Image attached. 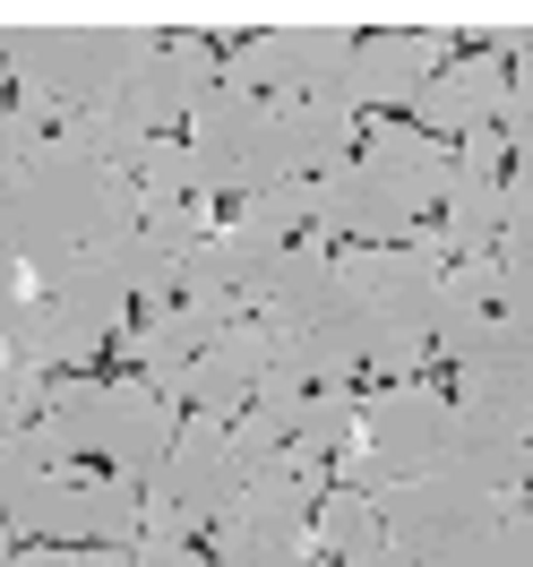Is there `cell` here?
I'll use <instances>...</instances> for the list:
<instances>
[{
    "instance_id": "cb8c5ba5",
    "label": "cell",
    "mask_w": 533,
    "mask_h": 567,
    "mask_svg": "<svg viewBox=\"0 0 533 567\" xmlns=\"http://www.w3.org/2000/svg\"><path fill=\"white\" fill-rule=\"evenodd\" d=\"M457 379H464V404H491L499 422L533 430V353H473Z\"/></svg>"
},
{
    "instance_id": "9a60e30c",
    "label": "cell",
    "mask_w": 533,
    "mask_h": 567,
    "mask_svg": "<svg viewBox=\"0 0 533 567\" xmlns=\"http://www.w3.org/2000/svg\"><path fill=\"white\" fill-rule=\"evenodd\" d=\"M258 267H267V249L249 241L242 224H215L207 241L181 258V301H198L215 327L249 319V284H258Z\"/></svg>"
},
{
    "instance_id": "4fadbf2b",
    "label": "cell",
    "mask_w": 533,
    "mask_h": 567,
    "mask_svg": "<svg viewBox=\"0 0 533 567\" xmlns=\"http://www.w3.org/2000/svg\"><path fill=\"white\" fill-rule=\"evenodd\" d=\"M499 112H508V61L464 52L413 95V130L422 138H473V130H499Z\"/></svg>"
},
{
    "instance_id": "5bb4252c",
    "label": "cell",
    "mask_w": 533,
    "mask_h": 567,
    "mask_svg": "<svg viewBox=\"0 0 533 567\" xmlns=\"http://www.w3.org/2000/svg\"><path fill=\"white\" fill-rule=\"evenodd\" d=\"M361 164H370V173L404 198V215H413V224H422V215H439L448 173H457V155H448L439 138H422L413 121H370V130H361Z\"/></svg>"
},
{
    "instance_id": "4316f807",
    "label": "cell",
    "mask_w": 533,
    "mask_h": 567,
    "mask_svg": "<svg viewBox=\"0 0 533 567\" xmlns=\"http://www.w3.org/2000/svg\"><path fill=\"white\" fill-rule=\"evenodd\" d=\"M130 181H139V198H207L189 138H146V146H139V164H130Z\"/></svg>"
},
{
    "instance_id": "484cf974",
    "label": "cell",
    "mask_w": 533,
    "mask_h": 567,
    "mask_svg": "<svg viewBox=\"0 0 533 567\" xmlns=\"http://www.w3.org/2000/svg\"><path fill=\"white\" fill-rule=\"evenodd\" d=\"M353 404H361L353 388H310V404H301V430H293V456L336 473V447L353 439Z\"/></svg>"
},
{
    "instance_id": "8fae6325",
    "label": "cell",
    "mask_w": 533,
    "mask_h": 567,
    "mask_svg": "<svg viewBox=\"0 0 533 567\" xmlns=\"http://www.w3.org/2000/svg\"><path fill=\"white\" fill-rule=\"evenodd\" d=\"M249 319L267 336H293V327L336 319V249L327 241H285L267 249V267L249 284Z\"/></svg>"
},
{
    "instance_id": "1f68e13d",
    "label": "cell",
    "mask_w": 533,
    "mask_h": 567,
    "mask_svg": "<svg viewBox=\"0 0 533 567\" xmlns=\"http://www.w3.org/2000/svg\"><path fill=\"white\" fill-rule=\"evenodd\" d=\"M18 198H27V164L0 155V241H9V224H18Z\"/></svg>"
},
{
    "instance_id": "7a4b0ae2",
    "label": "cell",
    "mask_w": 533,
    "mask_h": 567,
    "mask_svg": "<svg viewBox=\"0 0 533 567\" xmlns=\"http://www.w3.org/2000/svg\"><path fill=\"white\" fill-rule=\"evenodd\" d=\"M189 155H198L207 198H249V189H267V181H293L285 155H276V112H267V95H233V86H215L207 104L189 112Z\"/></svg>"
},
{
    "instance_id": "ac0fdd59",
    "label": "cell",
    "mask_w": 533,
    "mask_h": 567,
    "mask_svg": "<svg viewBox=\"0 0 533 567\" xmlns=\"http://www.w3.org/2000/svg\"><path fill=\"white\" fill-rule=\"evenodd\" d=\"M353 104L345 95H293V104H276V155H285L293 181H319L336 173V164H353Z\"/></svg>"
},
{
    "instance_id": "ffe728a7",
    "label": "cell",
    "mask_w": 533,
    "mask_h": 567,
    "mask_svg": "<svg viewBox=\"0 0 533 567\" xmlns=\"http://www.w3.org/2000/svg\"><path fill=\"white\" fill-rule=\"evenodd\" d=\"M9 533L52 542V550H86V542H95V473H52V482L9 516Z\"/></svg>"
},
{
    "instance_id": "d4e9b609",
    "label": "cell",
    "mask_w": 533,
    "mask_h": 567,
    "mask_svg": "<svg viewBox=\"0 0 533 567\" xmlns=\"http://www.w3.org/2000/svg\"><path fill=\"white\" fill-rule=\"evenodd\" d=\"M258 249H285V241H310V181H267V189H249L242 207H233Z\"/></svg>"
},
{
    "instance_id": "f1b7e54d",
    "label": "cell",
    "mask_w": 533,
    "mask_h": 567,
    "mask_svg": "<svg viewBox=\"0 0 533 567\" xmlns=\"http://www.w3.org/2000/svg\"><path fill=\"white\" fill-rule=\"evenodd\" d=\"M130 567H215V559L198 550V542H181V533H139Z\"/></svg>"
},
{
    "instance_id": "277c9868",
    "label": "cell",
    "mask_w": 533,
    "mask_h": 567,
    "mask_svg": "<svg viewBox=\"0 0 533 567\" xmlns=\"http://www.w3.org/2000/svg\"><path fill=\"white\" fill-rule=\"evenodd\" d=\"M448 422H457V395H439L430 379L361 388V404H353V447H370L388 482H422V473H439V456H448Z\"/></svg>"
},
{
    "instance_id": "e575fe53",
    "label": "cell",
    "mask_w": 533,
    "mask_h": 567,
    "mask_svg": "<svg viewBox=\"0 0 533 567\" xmlns=\"http://www.w3.org/2000/svg\"><path fill=\"white\" fill-rule=\"evenodd\" d=\"M525 507H533V482H525Z\"/></svg>"
},
{
    "instance_id": "83f0119b",
    "label": "cell",
    "mask_w": 533,
    "mask_h": 567,
    "mask_svg": "<svg viewBox=\"0 0 533 567\" xmlns=\"http://www.w3.org/2000/svg\"><path fill=\"white\" fill-rule=\"evenodd\" d=\"M491 258H533V155H516V173H499V249Z\"/></svg>"
},
{
    "instance_id": "836d02e7",
    "label": "cell",
    "mask_w": 533,
    "mask_h": 567,
    "mask_svg": "<svg viewBox=\"0 0 533 567\" xmlns=\"http://www.w3.org/2000/svg\"><path fill=\"white\" fill-rule=\"evenodd\" d=\"M388 567H413V559H388Z\"/></svg>"
},
{
    "instance_id": "30bf717a",
    "label": "cell",
    "mask_w": 533,
    "mask_h": 567,
    "mask_svg": "<svg viewBox=\"0 0 533 567\" xmlns=\"http://www.w3.org/2000/svg\"><path fill=\"white\" fill-rule=\"evenodd\" d=\"M439 473L464 482V491H482V498H525V482H533V430L499 422L491 404H464V395H457V422H448V456H439Z\"/></svg>"
},
{
    "instance_id": "ba28073f",
    "label": "cell",
    "mask_w": 533,
    "mask_h": 567,
    "mask_svg": "<svg viewBox=\"0 0 533 567\" xmlns=\"http://www.w3.org/2000/svg\"><path fill=\"white\" fill-rule=\"evenodd\" d=\"M215 78H224V61L207 52V35H164V43H155V61L121 86V112L139 121L146 138H181L189 112L215 95Z\"/></svg>"
},
{
    "instance_id": "7c38bea8",
    "label": "cell",
    "mask_w": 533,
    "mask_h": 567,
    "mask_svg": "<svg viewBox=\"0 0 533 567\" xmlns=\"http://www.w3.org/2000/svg\"><path fill=\"white\" fill-rule=\"evenodd\" d=\"M267 370H276V336H267L258 319H233V327H215V344L189 361L181 404H189V413H207V422H242Z\"/></svg>"
},
{
    "instance_id": "e0dca14e",
    "label": "cell",
    "mask_w": 533,
    "mask_h": 567,
    "mask_svg": "<svg viewBox=\"0 0 533 567\" xmlns=\"http://www.w3.org/2000/svg\"><path fill=\"white\" fill-rule=\"evenodd\" d=\"M173 439H181V413L164 395L146 388V379H112V447H104V464L121 482L146 491V482L164 473V456H173Z\"/></svg>"
},
{
    "instance_id": "9c48e42d",
    "label": "cell",
    "mask_w": 533,
    "mask_h": 567,
    "mask_svg": "<svg viewBox=\"0 0 533 567\" xmlns=\"http://www.w3.org/2000/svg\"><path fill=\"white\" fill-rule=\"evenodd\" d=\"M457 61V35L448 27H422V35H370L353 43V61H345V78H336V95L345 104H370V112H388V104H413L430 78Z\"/></svg>"
},
{
    "instance_id": "3957f363",
    "label": "cell",
    "mask_w": 533,
    "mask_h": 567,
    "mask_svg": "<svg viewBox=\"0 0 533 567\" xmlns=\"http://www.w3.org/2000/svg\"><path fill=\"white\" fill-rule=\"evenodd\" d=\"M233 422H207V413H189L173 439V456L164 473L146 482V533H181V542H198V533L224 516V498L242 491V473H233Z\"/></svg>"
},
{
    "instance_id": "d590c367",
    "label": "cell",
    "mask_w": 533,
    "mask_h": 567,
    "mask_svg": "<svg viewBox=\"0 0 533 567\" xmlns=\"http://www.w3.org/2000/svg\"><path fill=\"white\" fill-rule=\"evenodd\" d=\"M0 86H9V70H0Z\"/></svg>"
},
{
    "instance_id": "f546056e",
    "label": "cell",
    "mask_w": 533,
    "mask_h": 567,
    "mask_svg": "<svg viewBox=\"0 0 533 567\" xmlns=\"http://www.w3.org/2000/svg\"><path fill=\"white\" fill-rule=\"evenodd\" d=\"M18 567H130V550H104V542H86V550H52V542H27Z\"/></svg>"
},
{
    "instance_id": "4dcf8cb0",
    "label": "cell",
    "mask_w": 533,
    "mask_h": 567,
    "mask_svg": "<svg viewBox=\"0 0 533 567\" xmlns=\"http://www.w3.org/2000/svg\"><path fill=\"white\" fill-rule=\"evenodd\" d=\"M499 164H508V138H499V130H473V138L457 146V173H482V181H499Z\"/></svg>"
},
{
    "instance_id": "603a6c76",
    "label": "cell",
    "mask_w": 533,
    "mask_h": 567,
    "mask_svg": "<svg viewBox=\"0 0 533 567\" xmlns=\"http://www.w3.org/2000/svg\"><path fill=\"white\" fill-rule=\"evenodd\" d=\"M52 473H70V447H61V439H52L43 422L9 430V439H0V525L18 516V507H27V498L52 482Z\"/></svg>"
},
{
    "instance_id": "7402d4cb",
    "label": "cell",
    "mask_w": 533,
    "mask_h": 567,
    "mask_svg": "<svg viewBox=\"0 0 533 567\" xmlns=\"http://www.w3.org/2000/svg\"><path fill=\"white\" fill-rule=\"evenodd\" d=\"M430 224L448 233V258H491V249H499V181L448 173V198H439Z\"/></svg>"
},
{
    "instance_id": "5b68a950",
    "label": "cell",
    "mask_w": 533,
    "mask_h": 567,
    "mask_svg": "<svg viewBox=\"0 0 533 567\" xmlns=\"http://www.w3.org/2000/svg\"><path fill=\"white\" fill-rule=\"evenodd\" d=\"M345 61H353V27L301 18V27H276V35L233 43V61H224L215 86H233V95H336Z\"/></svg>"
},
{
    "instance_id": "8992f818",
    "label": "cell",
    "mask_w": 533,
    "mask_h": 567,
    "mask_svg": "<svg viewBox=\"0 0 533 567\" xmlns=\"http://www.w3.org/2000/svg\"><path fill=\"white\" fill-rule=\"evenodd\" d=\"M499 507L508 498H482L448 482V473H422V482H396L379 498V525H388V559H413V567H439L448 550H464L473 533L499 525Z\"/></svg>"
},
{
    "instance_id": "44dd1931",
    "label": "cell",
    "mask_w": 533,
    "mask_h": 567,
    "mask_svg": "<svg viewBox=\"0 0 533 567\" xmlns=\"http://www.w3.org/2000/svg\"><path fill=\"white\" fill-rule=\"evenodd\" d=\"M43 430H52L70 456H104V447H112V379H86V370L52 379V395H43Z\"/></svg>"
},
{
    "instance_id": "d6a6232c",
    "label": "cell",
    "mask_w": 533,
    "mask_h": 567,
    "mask_svg": "<svg viewBox=\"0 0 533 567\" xmlns=\"http://www.w3.org/2000/svg\"><path fill=\"white\" fill-rule=\"evenodd\" d=\"M0 567H18V550H9V525H0Z\"/></svg>"
},
{
    "instance_id": "2e32d148",
    "label": "cell",
    "mask_w": 533,
    "mask_h": 567,
    "mask_svg": "<svg viewBox=\"0 0 533 567\" xmlns=\"http://www.w3.org/2000/svg\"><path fill=\"white\" fill-rule=\"evenodd\" d=\"M215 344V319L198 310V301H164V310H146L130 336H121V361L130 370H146V388L164 395V404H181V379H189V361Z\"/></svg>"
},
{
    "instance_id": "d6986e66",
    "label": "cell",
    "mask_w": 533,
    "mask_h": 567,
    "mask_svg": "<svg viewBox=\"0 0 533 567\" xmlns=\"http://www.w3.org/2000/svg\"><path fill=\"white\" fill-rule=\"evenodd\" d=\"M499 319V258H457L448 276H439V319H430V353L464 370V361L482 353V336Z\"/></svg>"
},
{
    "instance_id": "52a82bcc",
    "label": "cell",
    "mask_w": 533,
    "mask_h": 567,
    "mask_svg": "<svg viewBox=\"0 0 533 567\" xmlns=\"http://www.w3.org/2000/svg\"><path fill=\"white\" fill-rule=\"evenodd\" d=\"M404 233H413L404 198H396L361 155L310 181V241H327V249H336V241H345V249H396Z\"/></svg>"
},
{
    "instance_id": "6da1fadb",
    "label": "cell",
    "mask_w": 533,
    "mask_h": 567,
    "mask_svg": "<svg viewBox=\"0 0 533 567\" xmlns=\"http://www.w3.org/2000/svg\"><path fill=\"white\" fill-rule=\"evenodd\" d=\"M319 498L327 491H310L293 464L242 482V491L224 498V516L207 525V559L215 567H310V559H319V542H310Z\"/></svg>"
}]
</instances>
